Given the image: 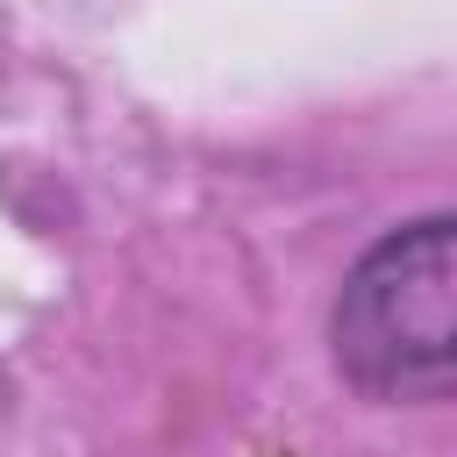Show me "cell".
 Listing matches in <instances>:
<instances>
[{
  "label": "cell",
  "mask_w": 457,
  "mask_h": 457,
  "mask_svg": "<svg viewBox=\"0 0 457 457\" xmlns=\"http://www.w3.org/2000/svg\"><path fill=\"white\" fill-rule=\"evenodd\" d=\"M328 350L350 393L386 407L457 400V214L378 236L328 314Z\"/></svg>",
  "instance_id": "1"
}]
</instances>
